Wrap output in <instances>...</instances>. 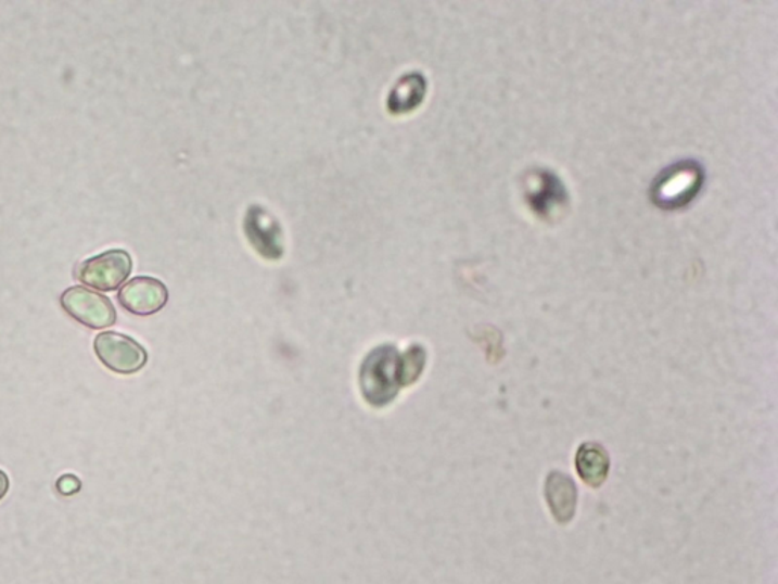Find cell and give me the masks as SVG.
I'll return each instance as SVG.
<instances>
[{"label":"cell","mask_w":778,"mask_h":584,"mask_svg":"<svg viewBox=\"0 0 778 584\" xmlns=\"http://www.w3.org/2000/svg\"><path fill=\"white\" fill-rule=\"evenodd\" d=\"M426 363V352L413 344L400 354L397 347L386 344L374 348L360 367V390L368 404L385 407L396 399L404 386L419 379Z\"/></svg>","instance_id":"obj_1"},{"label":"cell","mask_w":778,"mask_h":584,"mask_svg":"<svg viewBox=\"0 0 778 584\" xmlns=\"http://www.w3.org/2000/svg\"><path fill=\"white\" fill-rule=\"evenodd\" d=\"M132 259L130 253L115 249L82 261L75 269L79 282L98 291H115L130 277Z\"/></svg>","instance_id":"obj_2"},{"label":"cell","mask_w":778,"mask_h":584,"mask_svg":"<svg viewBox=\"0 0 778 584\" xmlns=\"http://www.w3.org/2000/svg\"><path fill=\"white\" fill-rule=\"evenodd\" d=\"M94 354L109 370L117 374H135L148 363L146 348L119 332L98 333L93 341Z\"/></svg>","instance_id":"obj_3"},{"label":"cell","mask_w":778,"mask_h":584,"mask_svg":"<svg viewBox=\"0 0 778 584\" xmlns=\"http://www.w3.org/2000/svg\"><path fill=\"white\" fill-rule=\"evenodd\" d=\"M60 302L74 320L94 331L112 328L116 323L115 305L100 292L87 290L85 287H72L63 292Z\"/></svg>","instance_id":"obj_4"},{"label":"cell","mask_w":778,"mask_h":584,"mask_svg":"<svg viewBox=\"0 0 778 584\" xmlns=\"http://www.w3.org/2000/svg\"><path fill=\"white\" fill-rule=\"evenodd\" d=\"M701 181L702 173L697 163H677L656 178L652 186V196L660 206L679 207L693 199Z\"/></svg>","instance_id":"obj_5"},{"label":"cell","mask_w":778,"mask_h":584,"mask_svg":"<svg viewBox=\"0 0 778 584\" xmlns=\"http://www.w3.org/2000/svg\"><path fill=\"white\" fill-rule=\"evenodd\" d=\"M169 292L162 280L150 276H139L128 280L117 292V301L128 313L139 317L153 316L165 308Z\"/></svg>","instance_id":"obj_6"},{"label":"cell","mask_w":778,"mask_h":584,"mask_svg":"<svg viewBox=\"0 0 778 584\" xmlns=\"http://www.w3.org/2000/svg\"><path fill=\"white\" fill-rule=\"evenodd\" d=\"M245 231L254 249L262 256L267 259L282 257V230L276 218H272L267 211L257 206L250 208L245 219Z\"/></svg>","instance_id":"obj_7"},{"label":"cell","mask_w":778,"mask_h":584,"mask_svg":"<svg viewBox=\"0 0 778 584\" xmlns=\"http://www.w3.org/2000/svg\"><path fill=\"white\" fill-rule=\"evenodd\" d=\"M426 93V81L420 74L405 75L398 79L396 87L390 94L388 110L393 115H404L419 107Z\"/></svg>","instance_id":"obj_8"},{"label":"cell","mask_w":778,"mask_h":584,"mask_svg":"<svg viewBox=\"0 0 778 584\" xmlns=\"http://www.w3.org/2000/svg\"><path fill=\"white\" fill-rule=\"evenodd\" d=\"M578 466L583 478L590 483H596V477H603V472H605V460H602L601 455L596 450L581 453Z\"/></svg>","instance_id":"obj_9"},{"label":"cell","mask_w":778,"mask_h":584,"mask_svg":"<svg viewBox=\"0 0 778 584\" xmlns=\"http://www.w3.org/2000/svg\"><path fill=\"white\" fill-rule=\"evenodd\" d=\"M56 488H59V492L64 496L75 495V493L81 491V481H79L78 477L67 473V475L56 481Z\"/></svg>","instance_id":"obj_10"},{"label":"cell","mask_w":778,"mask_h":584,"mask_svg":"<svg viewBox=\"0 0 778 584\" xmlns=\"http://www.w3.org/2000/svg\"><path fill=\"white\" fill-rule=\"evenodd\" d=\"M10 491V478L0 469V499L5 498L7 493Z\"/></svg>","instance_id":"obj_11"}]
</instances>
